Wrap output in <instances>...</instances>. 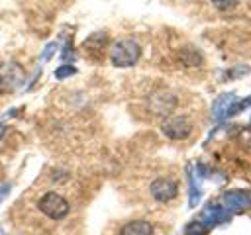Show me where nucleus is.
<instances>
[{"instance_id": "obj_1", "label": "nucleus", "mask_w": 251, "mask_h": 235, "mask_svg": "<svg viewBox=\"0 0 251 235\" xmlns=\"http://www.w3.org/2000/svg\"><path fill=\"white\" fill-rule=\"evenodd\" d=\"M141 57V47L133 39H118L112 49H110V61L116 67H131L139 61Z\"/></svg>"}, {"instance_id": "obj_2", "label": "nucleus", "mask_w": 251, "mask_h": 235, "mask_svg": "<svg viewBox=\"0 0 251 235\" xmlns=\"http://www.w3.org/2000/svg\"><path fill=\"white\" fill-rule=\"evenodd\" d=\"M37 208L41 210V213H45L51 219H63L69 213V202L57 192L43 194L37 202Z\"/></svg>"}, {"instance_id": "obj_3", "label": "nucleus", "mask_w": 251, "mask_h": 235, "mask_svg": "<svg viewBox=\"0 0 251 235\" xmlns=\"http://www.w3.org/2000/svg\"><path fill=\"white\" fill-rule=\"evenodd\" d=\"M222 206L229 213H241L251 206V192L247 190H227L220 198Z\"/></svg>"}, {"instance_id": "obj_4", "label": "nucleus", "mask_w": 251, "mask_h": 235, "mask_svg": "<svg viewBox=\"0 0 251 235\" xmlns=\"http://www.w3.org/2000/svg\"><path fill=\"white\" fill-rule=\"evenodd\" d=\"M25 78V72L24 69L10 61V63H4L0 67V90H16Z\"/></svg>"}, {"instance_id": "obj_5", "label": "nucleus", "mask_w": 251, "mask_h": 235, "mask_svg": "<svg viewBox=\"0 0 251 235\" xmlns=\"http://www.w3.org/2000/svg\"><path fill=\"white\" fill-rule=\"evenodd\" d=\"M161 129H163V133H165L167 137H171V139H184V137L190 135L192 123H190V119L184 118V116H171V118H167V119L163 121Z\"/></svg>"}, {"instance_id": "obj_6", "label": "nucleus", "mask_w": 251, "mask_h": 235, "mask_svg": "<svg viewBox=\"0 0 251 235\" xmlns=\"http://www.w3.org/2000/svg\"><path fill=\"white\" fill-rule=\"evenodd\" d=\"M151 190V196L157 200V202H169L173 198H176L178 194V184L171 178H157L151 182L149 186Z\"/></svg>"}, {"instance_id": "obj_7", "label": "nucleus", "mask_w": 251, "mask_h": 235, "mask_svg": "<svg viewBox=\"0 0 251 235\" xmlns=\"http://www.w3.org/2000/svg\"><path fill=\"white\" fill-rule=\"evenodd\" d=\"M229 215H231V213H229L222 204H214V202H210V204L204 206V210L200 212V217H198V219L210 229V227H214V225H218V223L227 221Z\"/></svg>"}, {"instance_id": "obj_8", "label": "nucleus", "mask_w": 251, "mask_h": 235, "mask_svg": "<svg viewBox=\"0 0 251 235\" xmlns=\"http://www.w3.org/2000/svg\"><path fill=\"white\" fill-rule=\"evenodd\" d=\"M237 102V96L233 94V92H226V94H222L220 98H216V102H214V106H212V118L214 119H226V118H229V110H231V106Z\"/></svg>"}, {"instance_id": "obj_9", "label": "nucleus", "mask_w": 251, "mask_h": 235, "mask_svg": "<svg viewBox=\"0 0 251 235\" xmlns=\"http://www.w3.org/2000/svg\"><path fill=\"white\" fill-rule=\"evenodd\" d=\"M120 235H153V225L145 219H135L120 229Z\"/></svg>"}, {"instance_id": "obj_10", "label": "nucleus", "mask_w": 251, "mask_h": 235, "mask_svg": "<svg viewBox=\"0 0 251 235\" xmlns=\"http://www.w3.org/2000/svg\"><path fill=\"white\" fill-rule=\"evenodd\" d=\"M188 182H190V200H188V206L194 208V206L200 202V196H202L200 178H198V174H196L194 168H188Z\"/></svg>"}, {"instance_id": "obj_11", "label": "nucleus", "mask_w": 251, "mask_h": 235, "mask_svg": "<svg viewBox=\"0 0 251 235\" xmlns=\"http://www.w3.org/2000/svg\"><path fill=\"white\" fill-rule=\"evenodd\" d=\"M206 231H208V227L200 219H194L184 227V235H206Z\"/></svg>"}, {"instance_id": "obj_12", "label": "nucleus", "mask_w": 251, "mask_h": 235, "mask_svg": "<svg viewBox=\"0 0 251 235\" xmlns=\"http://www.w3.org/2000/svg\"><path fill=\"white\" fill-rule=\"evenodd\" d=\"M76 74V69L73 65H61L59 69H55V78H67V76H73Z\"/></svg>"}, {"instance_id": "obj_13", "label": "nucleus", "mask_w": 251, "mask_h": 235, "mask_svg": "<svg viewBox=\"0 0 251 235\" xmlns=\"http://www.w3.org/2000/svg\"><path fill=\"white\" fill-rule=\"evenodd\" d=\"M239 0H212V4L220 10V12H227V10H233L237 6Z\"/></svg>"}, {"instance_id": "obj_14", "label": "nucleus", "mask_w": 251, "mask_h": 235, "mask_svg": "<svg viewBox=\"0 0 251 235\" xmlns=\"http://www.w3.org/2000/svg\"><path fill=\"white\" fill-rule=\"evenodd\" d=\"M57 51V43L55 41H51V43H47L45 45V49H43V53H41V61H49L51 57H53V53Z\"/></svg>"}, {"instance_id": "obj_15", "label": "nucleus", "mask_w": 251, "mask_h": 235, "mask_svg": "<svg viewBox=\"0 0 251 235\" xmlns=\"http://www.w3.org/2000/svg\"><path fill=\"white\" fill-rule=\"evenodd\" d=\"M10 190H12V184H4V186L0 188V202L10 194Z\"/></svg>"}, {"instance_id": "obj_16", "label": "nucleus", "mask_w": 251, "mask_h": 235, "mask_svg": "<svg viewBox=\"0 0 251 235\" xmlns=\"http://www.w3.org/2000/svg\"><path fill=\"white\" fill-rule=\"evenodd\" d=\"M4 133H6V125H4V123H2V121H0V137H2V135H4Z\"/></svg>"}, {"instance_id": "obj_17", "label": "nucleus", "mask_w": 251, "mask_h": 235, "mask_svg": "<svg viewBox=\"0 0 251 235\" xmlns=\"http://www.w3.org/2000/svg\"><path fill=\"white\" fill-rule=\"evenodd\" d=\"M249 123H251V118H249Z\"/></svg>"}]
</instances>
